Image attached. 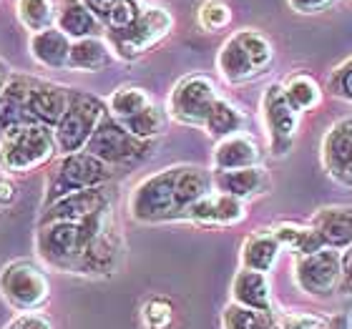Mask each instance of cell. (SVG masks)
Here are the masks:
<instances>
[{
  "label": "cell",
  "instance_id": "6da1fadb",
  "mask_svg": "<svg viewBox=\"0 0 352 329\" xmlns=\"http://www.w3.org/2000/svg\"><path fill=\"white\" fill-rule=\"evenodd\" d=\"M113 206H106L98 214H94L86 221H53V224H38L36 249L38 256L43 259L51 269L58 271H76L81 262L83 251L94 234L101 229V224L109 219Z\"/></svg>",
  "mask_w": 352,
  "mask_h": 329
},
{
  "label": "cell",
  "instance_id": "7a4b0ae2",
  "mask_svg": "<svg viewBox=\"0 0 352 329\" xmlns=\"http://www.w3.org/2000/svg\"><path fill=\"white\" fill-rule=\"evenodd\" d=\"M58 154L51 126L25 124L0 139V171L3 174H30L51 163Z\"/></svg>",
  "mask_w": 352,
  "mask_h": 329
},
{
  "label": "cell",
  "instance_id": "3957f363",
  "mask_svg": "<svg viewBox=\"0 0 352 329\" xmlns=\"http://www.w3.org/2000/svg\"><path fill=\"white\" fill-rule=\"evenodd\" d=\"M106 113H109V106L98 95L71 88V101H68L66 113L58 121V126L53 128L58 154L68 156L86 151L88 141H91V136L96 133V128H98V124H101V118Z\"/></svg>",
  "mask_w": 352,
  "mask_h": 329
},
{
  "label": "cell",
  "instance_id": "277c9868",
  "mask_svg": "<svg viewBox=\"0 0 352 329\" xmlns=\"http://www.w3.org/2000/svg\"><path fill=\"white\" fill-rule=\"evenodd\" d=\"M113 179V166L103 163L101 159H96L88 151H78V154H68L58 161V166L53 168L48 176V186H45V206L56 204L63 196L78 194V191L98 189Z\"/></svg>",
  "mask_w": 352,
  "mask_h": 329
},
{
  "label": "cell",
  "instance_id": "5b68a950",
  "mask_svg": "<svg viewBox=\"0 0 352 329\" xmlns=\"http://www.w3.org/2000/svg\"><path fill=\"white\" fill-rule=\"evenodd\" d=\"M129 214L139 224H162V221L184 219L176 204V166L164 168L148 176L133 189Z\"/></svg>",
  "mask_w": 352,
  "mask_h": 329
},
{
  "label": "cell",
  "instance_id": "8992f818",
  "mask_svg": "<svg viewBox=\"0 0 352 329\" xmlns=\"http://www.w3.org/2000/svg\"><path fill=\"white\" fill-rule=\"evenodd\" d=\"M174 28V15L166 8H146L141 18L126 30H106V41H109L111 51L118 58L136 60L144 53L162 43Z\"/></svg>",
  "mask_w": 352,
  "mask_h": 329
},
{
  "label": "cell",
  "instance_id": "52a82bcc",
  "mask_svg": "<svg viewBox=\"0 0 352 329\" xmlns=\"http://www.w3.org/2000/svg\"><path fill=\"white\" fill-rule=\"evenodd\" d=\"M0 294L18 312H36L51 297V284L41 266L28 259H15L0 269Z\"/></svg>",
  "mask_w": 352,
  "mask_h": 329
},
{
  "label": "cell",
  "instance_id": "ba28073f",
  "mask_svg": "<svg viewBox=\"0 0 352 329\" xmlns=\"http://www.w3.org/2000/svg\"><path fill=\"white\" fill-rule=\"evenodd\" d=\"M219 88L209 76L191 73L176 83L169 95V116L182 126L204 128L214 103L219 101Z\"/></svg>",
  "mask_w": 352,
  "mask_h": 329
},
{
  "label": "cell",
  "instance_id": "9c48e42d",
  "mask_svg": "<svg viewBox=\"0 0 352 329\" xmlns=\"http://www.w3.org/2000/svg\"><path fill=\"white\" fill-rule=\"evenodd\" d=\"M86 151L94 154L96 159H101L103 163H109V166H124V163H133L144 159L151 151V141L136 139L118 118L106 113L96 133L91 136V141H88Z\"/></svg>",
  "mask_w": 352,
  "mask_h": 329
},
{
  "label": "cell",
  "instance_id": "30bf717a",
  "mask_svg": "<svg viewBox=\"0 0 352 329\" xmlns=\"http://www.w3.org/2000/svg\"><path fill=\"white\" fill-rule=\"evenodd\" d=\"M300 111L287 101L282 83H272L262 95V118L270 133V146L274 156H287L292 151L300 133Z\"/></svg>",
  "mask_w": 352,
  "mask_h": 329
},
{
  "label": "cell",
  "instance_id": "8fae6325",
  "mask_svg": "<svg viewBox=\"0 0 352 329\" xmlns=\"http://www.w3.org/2000/svg\"><path fill=\"white\" fill-rule=\"evenodd\" d=\"M294 279L302 292L320 297V299L332 297L342 286V254L338 249L322 247L315 254L297 256Z\"/></svg>",
  "mask_w": 352,
  "mask_h": 329
},
{
  "label": "cell",
  "instance_id": "7c38bea8",
  "mask_svg": "<svg viewBox=\"0 0 352 329\" xmlns=\"http://www.w3.org/2000/svg\"><path fill=\"white\" fill-rule=\"evenodd\" d=\"M121 256H124V242L118 234L116 216L111 212L109 219L103 221L101 229L88 242L76 274H111V271L118 269Z\"/></svg>",
  "mask_w": 352,
  "mask_h": 329
},
{
  "label": "cell",
  "instance_id": "4fadbf2b",
  "mask_svg": "<svg viewBox=\"0 0 352 329\" xmlns=\"http://www.w3.org/2000/svg\"><path fill=\"white\" fill-rule=\"evenodd\" d=\"M322 168L332 181L352 189V118H340L322 139Z\"/></svg>",
  "mask_w": 352,
  "mask_h": 329
},
{
  "label": "cell",
  "instance_id": "5bb4252c",
  "mask_svg": "<svg viewBox=\"0 0 352 329\" xmlns=\"http://www.w3.org/2000/svg\"><path fill=\"white\" fill-rule=\"evenodd\" d=\"M109 204H111V194L106 186L78 191V194L63 196L60 201H56V204L43 206L41 224H53V221H76V224H78V221L91 219L94 214H98Z\"/></svg>",
  "mask_w": 352,
  "mask_h": 329
},
{
  "label": "cell",
  "instance_id": "9a60e30c",
  "mask_svg": "<svg viewBox=\"0 0 352 329\" xmlns=\"http://www.w3.org/2000/svg\"><path fill=\"white\" fill-rule=\"evenodd\" d=\"M244 216H247V209H244L242 198H234L221 191L206 194L186 212V219L199 227H234L244 221Z\"/></svg>",
  "mask_w": 352,
  "mask_h": 329
},
{
  "label": "cell",
  "instance_id": "2e32d148",
  "mask_svg": "<svg viewBox=\"0 0 352 329\" xmlns=\"http://www.w3.org/2000/svg\"><path fill=\"white\" fill-rule=\"evenodd\" d=\"M71 101V88L60 86V83L43 81L33 76V86H30V98H28V111L36 124L51 126L56 128L58 121L63 118Z\"/></svg>",
  "mask_w": 352,
  "mask_h": 329
},
{
  "label": "cell",
  "instance_id": "e0dca14e",
  "mask_svg": "<svg viewBox=\"0 0 352 329\" xmlns=\"http://www.w3.org/2000/svg\"><path fill=\"white\" fill-rule=\"evenodd\" d=\"M30 86H33V76H23V73H13L10 83L6 86V91L0 95V139L10 128L36 124L28 111Z\"/></svg>",
  "mask_w": 352,
  "mask_h": 329
},
{
  "label": "cell",
  "instance_id": "ac0fdd59",
  "mask_svg": "<svg viewBox=\"0 0 352 329\" xmlns=\"http://www.w3.org/2000/svg\"><path fill=\"white\" fill-rule=\"evenodd\" d=\"M214 191L229 194L234 198H257L267 194L272 186V179L267 174V168L262 166H250V168H236V171H217L214 174Z\"/></svg>",
  "mask_w": 352,
  "mask_h": 329
},
{
  "label": "cell",
  "instance_id": "d6986e66",
  "mask_svg": "<svg viewBox=\"0 0 352 329\" xmlns=\"http://www.w3.org/2000/svg\"><path fill=\"white\" fill-rule=\"evenodd\" d=\"M56 28L63 30L71 41H81V38H98L106 25L83 0H58Z\"/></svg>",
  "mask_w": 352,
  "mask_h": 329
},
{
  "label": "cell",
  "instance_id": "ffe728a7",
  "mask_svg": "<svg viewBox=\"0 0 352 329\" xmlns=\"http://www.w3.org/2000/svg\"><path fill=\"white\" fill-rule=\"evenodd\" d=\"M262 161V151H259L257 141L247 136V133H234L229 139H221L212 154V168L217 171H236V168L259 166Z\"/></svg>",
  "mask_w": 352,
  "mask_h": 329
},
{
  "label": "cell",
  "instance_id": "44dd1931",
  "mask_svg": "<svg viewBox=\"0 0 352 329\" xmlns=\"http://www.w3.org/2000/svg\"><path fill=\"white\" fill-rule=\"evenodd\" d=\"M324 247L345 251L352 247V206H324L312 216V224Z\"/></svg>",
  "mask_w": 352,
  "mask_h": 329
},
{
  "label": "cell",
  "instance_id": "7402d4cb",
  "mask_svg": "<svg viewBox=\"0 0 352 329\" xmlns=\"http://www.w3.org/2000/svg\"><path fill=\"white\" fill-rule=\"evenodd\" d=\"M71 45H74V41H71L63 30L48 28V30H43V33H33L28 48L38 66L58 71V68H68Z\"/></svg>",
  "mask_w": 352,
  "mask_h": 329
},
{
  "label": "cell",
  "instance_id": "603a6c76",
  "mask_svg": "<svg viewBox=\"0 0 352 329\" xmlns=\"http://www.w3.org/2000/svg\"><path fill=\"white\" fill-rule=\"evenodd\" d=\"M214 191V176L201 166H176V204L186 219L189 206Z\"/></svg>",
  "mask_w": 352,
  "mask_h": 329
},
{
  "label": "cell",
  "instance_id": "cb8c5ba5",
  "mask_svg": "<svg viewBox=\"0 0 352 329\" xmlns=\"http://www.w3.org/2000/svg\"><path fill=\"white\" fill-rule=\"evenodd\" d=\"M232 299L234 304L242 307L259 309V312H272V294L270 282L262 271L242 269L236 271L234 282H232Z\"/></svg>",
  "mask_w": 352,
  "mask_h": 329
},
{
  "label": "cell",
  "instance_id": "d4e9b609",
  "mask_svg": "<svg viewBox=\"0 0 352 329\" xmlns=\"http://www.w3.org/2000/svg\"><path fill=\"white\" fill-rule=\"evenodd\" d=\"M217 68H219L221 78L227 83H247L252 78L262 76L257 71V66L252 63L250 53L244 51L242 43L234 36L221 43L219 56H217Z\"/></svg>",
  "mask_w": 352,
  "mask_h": 329
},
{
  "label": "cell",
  "instance_id": "484cf974",
  "mask_svg": "<svg viewBox=\"0 0 352 329\" xmlns=\"http://www.w3.org/2000/svg\"><path fill=\"white\" fill-rule=\"evenodd\" d=\"M113 58V51H111L109 41L98 38H81V41H74L71 45V56H68V68L71 71H78V73H94V71H101L106 68Z\"/></svg>",
  "mask_w": 352,
  "mask_h": 329
},
{
  "label": "cell",
  "instance_id": "4316f807",
  "mask_svg": "<svg viewBox=\"0 0 352 329\" xmlns=\"http://www.w3.org/2000/svg\"><path fill=\"white\" fill-rule=\"evenodd\" d=\"M279 242L272 236V231H259L250 236L242 244V269L252 271H270L279 259Z\"/></svg>",
  "mask_w": 352,
  "mask_h": 329
},
{
  "label": "cell",
  "instance_id": "83f0119b",
  "mask_svg": "<svg viewBox=\"0 0 352 329\" xmlns=\"http://www.w3.org/2000/svg\"><path fill=\"white\" fill-rule=\"evenodd\" d=\"M106 106H109V113L113 118H118V121H129V118H133L136 113L146 111L148 106H154V98L148 95L146 88L121 86L109 95Z\"/></svg>",
  "mask_w": 352,
  "mask_h": 329
},
{
  "label": "cell",
  "instance_id": "f1b7e54d",
  "mask_svg": "<svg viewBox=\"0 0 352 329\" xmlns=\"http://www.w3.org/2000/svg\"><path fill=\"white\" fill-rule=\"evenodd\" d=\"M282 88H285L287 101L292 103L300 113L320 109V103H322V88H320V83L307 73L289 76V78L282 83Z\"/></svg>",
  "mask_w": 352,
  "mask_h": 329
},
{
  "label": "cell",
  "instance_id": "f546056e",
  "mask_svg": "<svg viewBox=\"0 0 352 329\" xmlns=\"http://www.w3.org/2000/svg\"><path fill=\"white\" fill-rule=\"evenodd\" d=\"M242 126H244V113L236 109L234 103L227 101V98H219V101L214 103L212 113L206 118V133L212 136V139L221 141V139H229V136H234V133H242Z\"/></svg>",
  "mask_w": 352,
  "mask_h": 329
},
{
  "label": "cell",
  "instance_id": "4dcf8cb0",
  "mask_svg": "<svg viewBox=\"0 0 352 329\" xmlns=\"http://www.w3.org/2000/svg\"><path fill=\"white\" fill-rule=\"evenodd\" d=\"M272 236L279 242V247L292 249L297 256L315 254L324 247L320 234L312 227H300V224H279L272 229Z\"/></svg>",
  "mask_w": 352,
  "mask_h": 329
},
{
  "label": "cell",
  "instance_id": "1f68e13d",
  "mask_svg": "<svg viewBox=\"0 0 352 329\" xmlns=\"http://www.w3.org/2000/svg\"><path fill=\"white\" fill-rule=\"evenodd\" d=\"M18 21L30 33H43L56 28V3L53 0H18Z\"/></svg>",
  "mask_w": 352,
  "mask_h": 329
},
{
  "label": "cell",
  "instance_id": "d6a6232c",
  "mask_svg": "<svg viewBox=\"0 0 352 329\" xmlns=\"http://www.w3.org/2000/svg\"><path fill=\"white\" fill-rule=\"evenodd\" d=\"M234 38L242 43V48L247 53H250L252 63L257 66L259 73H264L267 68H270L272 58H274V48H272L270 38L264 36V33H259V30L254 28H244V30H236Z\"/></svg>",
  "mask_w": 352,
  "mask_h": 329
},
{
  "label": "cell",
  "instance_id": "836d02e7",
  "mask_svg": "<svg viewBox=\"0 0 352 329\" xmlns=\"http://www.w3.org/2000/svg\"><path fill=\"white\" fill-rule=\"evenodd\" d=\"M121 124L129 128V131L141 141H154L156 136H162L164 126H166V111H162L159 106H148L146 111L136 113L129 121H121Z\"/></svg>",
  "mask_w": 352,
  "mask_h": 329
},
{
  "label": "cell",
  "instance_id": "e575fe53",
  "mask_svg": "<svg viewBox=\"0 0 352 329\" xmlns=\"http://www.w3.org/2000/svg\"><path fill=\"white\" fill-rule=\"evenodd\" d=\"M224 327L227 329H274V319L270 312L242 307V304H229L224 309Z\"/></svg>",
  "mask_w": 352,
  "mask_h": 329
},
{
  "label": "cell",
  "instance_id": "d590c367",
  "mask_svg": "<svg viewBox=\"0 0 352 329\" xmlns=\"http://www.w3.org/2000/svg\"><path fill=\"white\" fill-rule=\"evenodd\" d=\"M232 23V8L224 0H204L199 5V25L204 30H224Z\"/></svg>",
  "mask_w": 352,
  "mask_h": 329
},
{
  "label": "cell",
  "instance_id": "8d00e7d4",
  "mask_svg": "<svg viewBox=\"0 0 352 329\" xmlns=\"http://www.w3.org/2000/svg\"><path fill=\"white\" fill-rule=\"evenodd\" d=\"M144 10L146 8L141 5L139 0H118L116 5L111 8V13L103 21V25H106V30H126L129 25L139 21Z\"/></svg>",
  "mask_w": 352,
  "mask_h": 329
},
{
  "label": "cell",
  "instance_id": "74e56055",
  "mask_svg": "<svg viewBox=\"0 0 352 329\" xmlns=\"http://www.w3.org/2000/svg\"><path fill=\"white\" fill-rule=\"evenodd\" d=\"M144 322L148 329H169L171 324V304L164 299H151L144 307Z\"/></svg>",
  "mask_w": 352,
  "mask_h": 329
},
{
  "label": "cell",
  "instance_id": "f35d334b",
  "mask_svg": "<svg viewBox=\"0 0 352 329\" xmlns=\"http://www.w3.org/2000/svg\"><path fill=\"white\" fill-rule=\"evenodd\" d=\"M330 91L342 101L352 103V58L345 60L338 71H332L330 76Z\"/></svg>",
  "mask_w": 352,
  "mask_h": 329
},
{
  "label": "cell",
  "instance_id": "ab89813d",
  "mask_svg": "<svg viewBox=\"0 0 352 329\" xmlns=\"http://www.w3.org/2000/svg\"><path fill=\"white\" fill-rule=\"evenodd\" d=\"M279 329H335V324L317 315H292L287 317Z\"/></svg>",
  "mask_w": 352,
  "mask_h": 329
},
{
  "label": "cell",
  "instance_id": "60d3db41",
  "mask_svg": "<svg viewBox=\"0 0 352 329\" xmlns=\"http://www.w3.org/2000/svg\"><path fill=\"white\" fill-rule=\"evenodd\" d=\"M6 329H53L51 322L43 315H33V312H23L8 324Z\"/></svg>",
  "mask_w": 352,
  "mask_h": 329
},
{
  "label": "cell",
  "instance_id": "b9f144b4",
  "mask_svg": "<svg viewBox=\"0 0 352 329\" xmlns=\"http://www.w3.org/2000/svg\"><path fill=\"white\" fill-rule=\"evenodd\" d=\"M287 3H289V8H292L294 13L317 15V13H322V10H327V8H330L332 3H338V0H287Z\"/></svg>",
  "mask_w": 352,
  "mask_h": 329
},
{
  "label": "cell",
  "instance_id": "7bdbcfd3",
  "mask_svg": "<svg viewBox=\"0 0 352 329\" xmlns=\"http://www.w3.org/2000/svg\"><path fill=\"white\" fill-rule=\"evenodd\" d=\"M18 196V189H15V183L10 181V176L8 174H0V209H6L10 206Z\"/></svg>",
  "mask_w": 352,
  "mask_h": 329
},
{
  "label": "cell",
  "instance_id": "ee69618b",
  "mask_svg": "<svg viewBox=\"0 0 352 329\" xmlns=\"http://www.w3.org/2000/svg\"><path fill=\"white\" fill-rule=\"evenodd\" d=\"M340 292L352 294V247L342 251V286H340Z\"/></svg>",
  "mask_w": 352,
  "mask_h": 329
},
{
  "label": "cell",
  "instance_id": "f6af8a7d",
  "mask_svg": "<svg viewBox=\"0 0 352 329\" xmlns=\"http://www.w3.org/2000/svg\"><path fill=\"white\" fill-rule=\"evenodd\" d=\"M83 3H86V5L91 8V10H94V13L98 15V18H101V23H103L106 18H109L111 8L116 5L118 0H83Z\"/></svg>",
  "mask_w": 352,
  "mask_h": 329
},
{
  "label": "cell",
  "instance_id": "bcb514c9",
  "mask_svg": "<svg viewBox=\"0 0 352 329\" xmlns=\"http://www.w3.org/2000/svg\"><path fill=\"white\" fill-rule=\"evenodd\" d=\"M10 78H13V71H10V66H8L6 60L0 58V95H3L8 83H10Z\"/></svg>",
  "mask_w": 352,
  "mask_h": 329
}]
</instances>
